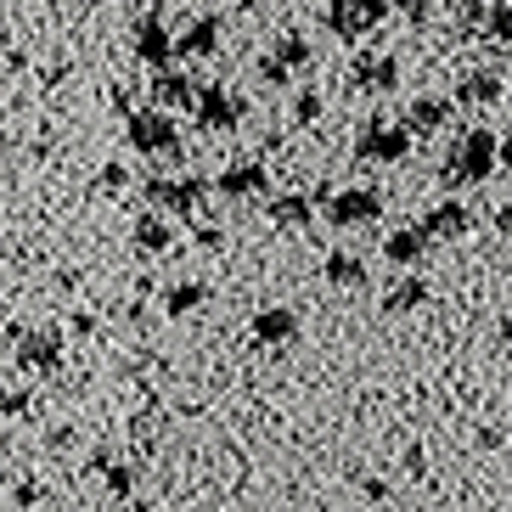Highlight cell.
Masks as SVG:
<instances>
[{
	"label": "cell",
	"mask_w": 512,
	"mask_h": 512,
	"mask_svg": "<svg viewBox=\"0 0 512 512\" xmlns=\"http://www.w3.org/2000/svg\"><path fill=\"white\" fill-rule=\"evenodd\" d=\"M321 107H327V102H321V91H299V96H293V107H287V119H293V124H316Z\"/></svg>",
	"instance_id": "83f0119b"
},
{
	"label": "cell",
	"mask_w": 512,
	"mask_h": 512,
	"mask_svg": "<svg viewBox=\"0 0 512 512\" xmlns=\"http://www.w3.org/2000/svg\"><path fill=\"white\" fill-rule=\"evenodd\" d=\"M389 17V0H327V29L338 40H361Z\"/></svg>",
	"instance_id": "52a82bcc"
},
{
	"label": "cell",
	"mask_w": 512,
	"mask_h": 512,
	"mask_svg": "<svg viewBox=\"0 0 512 512\" xmlns=\"http://www.w3.org/2000/svg\"><path fill=\"white\" fill-rule=\"evenodd\" d=\"M496 164H507V169H512V141H501V147H496Z\"/></svg>",
	"instance_id": "d590c367"
},
{
	"label": "cell",
	"mask_w": 512,
	"mask_h": 512,
	"mask_svg": "<svg viewBox=\"0 0 512 512\" xmlns=\"http://www.w3.org/2000/svg\"><path fill=\"white\" fill-rule=\"evenodd\" d=\"M40 501V484H17V507H34Z\"/></svg>",
	"instance_id": "836d02e7"
},
{
	"label": "cell",
	"mask_w": 512,
	"mask_h": 512,
	"mask_svg": "<svg viewBox=\"0 0 512 512\" xmlns=\"http://www.w3.org/2000/svg\"><path fill=\"white\" fill-rule=\"evenodd\" d=\"M496 147L501 141L484 130V124H473V130H462V136L445 147V164H439V186H451V192H462V186H479L490 169H496Z\"/></svg>",
	"instance_id": "6da1fadb"
},
{
	"label": "cell",
	"mask_w": 512,
	"mask_h": 512,
	"mask_svg": "<svg viewBox=\"0 0 512 512\" xmlns=\"http://www.w3.org/2000/svg\"><path fill=\"white\" fill-rule=\"evenodd\" d=\"M57 361H62V332L57 327L17 332V366H23V372H51Z\"/></svg>",
	"instance_id": "8fae6325"
},
{
	"label": "cell",
	"mask_w": 512,
	"mask_h": 512,
	"mask_svg": "<svg viewBox=\"0 0 512 512\" xmlns=\"http://www.w3.org/2000/svg\"><path fill=\"white\" fill-rule=\"evenodd\" d=\"M287 79H293V74H287V68H282L276 57H259V85H271V91H282Z\"/></svg>",
	"instance_id": "f546056e"
},
{
	"label": "cell",
	"mask_w": 512,
	"mask_h": 512,
	"mask_svg": "<svg viewBox=\"0 0 512 512\" xmlns=\"http://www.w3.org/2000/svg\"><path fill=\"white\" fill-rule=\"evenodd\" d=\"M113 107L119 113H136V91H113Z\"/></svg>",
	"instance_id": "e575fe53"
},
{
	"label": "cell",
	"mask_w": 512,
	"mask_h": 512,
	"mask_svg": "<svg viewBox=\"0 0 512 512\" xmlns=\"http://www.w3.org/2000/svg\"><path fill=\"white\" fill-rule=\"evenodd\" d=\"M501 349L512 355V321H501Z\"/></svg>",
	"instance_id": "8d00e7d4"
},
{
	"label": "cell",
	"mask_w": 512,
	"mask_h": 512,
	"mask_svg": "<svg viewBox=\"0 0 512 512\" xmlns=\"http://www.w3.org/2000/svg\"><path fill=\"white\" fill-rule=\"evenodd\" d=\"M349 85L361 96H389L400 85V62L389 51H361V57L349 62Z\"/></svg>",
	"instance_id": "9c48e42d"
},
{
	"label": "cell",
	"mask_w": 512,
	"mask_h": 512,
	"mask_svg": "<svg viewBox=\"0 0 512 512\" xmlns=\"http://www.w3.org/2000/svg\"><path fill=\"white\" fill-rule=\"evenodd\" d=\"M479 29H484V0H456V34L473 40Z\"/></svg>",
	"instance_id": "4316f807"
},
{
	"label": "cell",
	"mask_w": 512,
	"mask_h": 512,
	"mask_svg": "<svg viewBox=\"0 0 512 512\" xmlns=\"http://www.w3.org/2000/svg\"><path fill=\"white\" fill-rule=\"evenodd\" d=\"M501 102V74L496 68H473L456 79V102L451 107H496Z\"/></svg>",
	"instance_id": "e0dca14e"
},
{
	"label": "cell",
	"mask_w": 512,
	"mask_h": 512,
	"mask_svg": "<svg viewBox=\"0 0 512 512\" xmlns=\"http://www.w3.org/2000/svg\"><path fill=\"white\" fill-rule=\"evenodd\" d=\"M141 197L158 214H197L209 203V175H147Z\"/></svg>",
	"instance_id": "3957f363"
},
{
	"label": "cell",
	"mask_w": 512,
	"mask_h": 512,
	"mask_svg": "<svg viewBox=\"0 0 512 512\" xmlns=\"http://www.w3.org/2000/svg\"><path fill=\"white\" fill-rule=\"evenodd\" d=\"M428 293H434V287L422 282V276H400V282H389V293H383V316H417L422 304H428Z\"/></svg>",
	"instance_id": "d6986e66"
},
{
	"label": "cell",
	"mask_w": 512,
	"mask_h": 512,
	"mask_svg": "<svg viewBox=\"0 0 512 512\" xmlns=\"http://www.w3.org/2000/svg\"><path fill=\"white\" fill-rule=\"evenodd\" d=\"M310 220H316V197H310V192H282V197H271V226L304 231Z\"/></svg>",
	"instance_id": "ffe728a7"
},
{
	"label": "cell",
	"mask_w": 512,
	"mask_h": 512,
	"mask_svg": "<svg viewBox=\"0 0 512 512\" xmlns=\"http://www.w3.org/2000/svg\"><path fill=\"white\" fill-rule=\"evenodd\" d=\"M400 124H406L411 136H439V130L451 124V102H445V96H411Z\"/></svg>",
	"instance_id": "2e32d148"
},
{
	"label": "cell",
	"mask_w": 512,
	"mask_h": 512,
	"mask_svg": "<svg viewBox=\"0 0 512 512\" xmlns=\"http://www.w3.org/2000/svg\"><path fill=\"white\" fill-rule=\"evenodd\" d=\"M169 242H175V231H169V220H164L158 209H147V214L136 220V248H141V254H164Z\"/></svg>",
	"instance_id": "7402d4cb"
},
{
	"label": "cell",
	"mask_w": 512,
	"mask_h": 512,
	"mask_svg": "<svg viewBox=\"0 0 512 512\" xmlns=\"http://www.w3.org/2000/svg\"><path fill=\"white\" fill-rule=\"evenodd\" d=\"M124 181H130V175H124L119 164H107V169H102V192H107V197H119V192H124Z\"/></svg>",
	"instance_id": "1f68e13d"
},
{
	"label": "cell",
	"mask_w": 512,
	"mask_h": 512,
	"mask_svg": "<svg viewBox=\"0 0 512 512\" xmlns=\"http://www.w3.org/2000/svg\"><path fill=\"white\" fill-rule=\"evenodd\" d=\"M91 473H102L113 496H130V490H136V473H130V467H107V456H96V462H91Z\"/></svg>",
	"instance_id": "484cf974"
},
{
	"label": "cell",
	"mask_w": 512,
	"mask_h": 512,
	"mask_svg": "<svg viewBox=\"0 0 512 512\" xmlns=\"http://www.w3.org/2000/svg\"><path fill=\"white\" fill-rule=\"evenodd\" d=\"M417 226L434 242H451V237H467V231H473V209H467L462 197H445V203H428V214H422Z\"/></svg>",
	"instance_id": "4fadbf2b"
},
{
	"label": "cell",
	"mask_w": 512,
	"mask_h": 512,
	"mask_svg": "<svg viewBox=\"0 0 512 512\" xmlns=\"http://www.w3.org/2000/svg\"><path fill=\"white\" fill-rule=\"evenodd\" d=\"M321 276H327L332 287H361V282H366V265H361V254H344V248H332V254L321 259Z\"/></svg>",
	"instance_id": "44dd1931"
},
{
	"label": "cell",
	"mask_w": 512,
	"mask_h": 512,
	"mask_svg": "<svg viewBox=\"0 0 512 512\" xmlns=\"http://www.w3.org/2000/svg\"><path fill=\"white\" fill-rule=\"evenodd\" d=\"M484 40H496V46H512V0H496V6H484Z\"/></svg>",
	"instance_id": "d4e9b609"
},
{
	"label": "cell",
	"mask_w": 512,
	"mask_h": 512,
	"mask_svg": "<svg viewBox=\"0 0 512 512\" xmlns=\"http://www.w3.org/2000/svg\"><path fill=\"white\" fill-rule=\"evenodd\" d=\"M197 304H209V282H175L164 293V316L181 321V316H192Z\"/></svg>",
	"instance_id": "cb8c5ba5"
},
{
	"label": "cell",
	"mask_w": 512,
	"mask_h": 512,
	"mask_svg": "<svg viewBox=\"0 0 512 512\" xmlns=\"http://www.w3.org/2000/svg\"><path fill=\"white\" fill-rule=\"evenodd\" d=\"M197 248H220V226H197Z\"/></svg>",
	"instance_id": "d6a6232c"
},
{
	"label": "cell",
	"mask_w": 512,
	"mask_h": 512,
	"mask_svg": "<svg viewBox=\"0 0 512 512\" xmlns=\"http://www.w3.org/2000/svg\"><path fill=\"white\" fill-rule=\"evenodd\" d=\"M192 113H197V130H203V136H226V130H237V124L248 119V102H242L231 85H209V91L192 96Z\"/></svg>",
	"instance_id": "277c9868"
},
{
	"label": "cell",
	"mask_w": 512,
	"mask_h": 512,
	"mask_svg": "<svg viewBox=\"0 0 512 512\" xmlns=\"http://www.w3.org/2000/svg\"><path fill=\"white\" fill-rule=\"evenodd\" d=\"M428 248H434V237L422 226H400V231H389L383 237V259L389 265H400V271H417L422 259H428Z\"/></svg>",
	"instance_id": "5bb4252c"
},
{
	"label": "cell",
	"mask_w": 512,
	"mask_h": 512,
	"mask_svg": "<svg viewBox=\"0 0 512 512\" xmlns=\"http://www.w3.org/2000/svg\"><path fill=\"white\" fill-rule=\"evenodd\" d=\"M192 96H197V79L181 74L175 62H169V68H152V85H147V102H152V107L181 113V107H192Z\"/></svg>",
	"instance_id": "7c38bea8"
},
{
	"label": "cell",
	"mask_w": 512,
	"mask_h": 512,
	"mask_svg": "<svg viewBox=\"0 0 512 512\" xmlns=\"http://www.w3.org/2000/svg\"><path fill=\"white\" fill-rule=\"evenodd\" d=\"M124 141H130L141 158H158V164H181V158H186L181 124L169 119L164 107H136V113H130V130H124Z\"/></svg>",
	"instance_id": "7a4b0ae2"
},
{
	"label": "cell",
	"mask_w": 512,
	"mask_h": 512,
	"mask_svg": "<svg viewBox=\"0 0 512 512\" xmlns=\"http://www.w3.org/2000/svg\"><path fill=\"white\" fill-rule=\"evenodd\" d=\"M136 57L147 62V68H169V62H175V34L164 29V12L136 17Z\"/></svg>",
	"instance_id": "30bf717a"
},
{
	"label": "cell",
	"mask_w": 512,
	"mask_h": 512,
	"mask_svg": "<svg viewBox=\"0 0 512 512\" xmlns=\"http://www.w3.org/2000/svg\"><path fill=\"white\" fill-rule=\"evenodd\" d=\"M214 192L231 197V203H248V197H265L271 192V169L259 164V158H237L214 175Z\"/></svg>",
	"instance_id": "ba28073f"
},
{
	"label": "cell",
	"mask_w": 512,
	"mask_h": 512,
	"mask_svg": "<svg viewBox=\"0 0 512 512\" xmlns=\"http://www.w3.org/2000/svg\"><path fill=\"white\" fill-rule=\"evenodd\" d=\"M406 152H411V130L406 124H389L383 113L366 119L361 136H355V158H361V164H400Z\"/></svg>",
	"instance_id": "5b68a950"
},
{
	"label": "cell",
	"mask_w": 512,
	"mask_h": 512,
	"mask_svg": "<svg viewBox=\"0 0 512 512\" xmlns=\"http://www.w3.org/2000/svg\"><path fill=\"white\" fill-rule=\"evenodd\" d=\"M276 62H282L287 74H304V68H316V46L304 40V34H282L276 40V51H271Z\"/></svg>",
	"instance_id": "603a6c76"
},
{
	"label": "cell",
	"mask_w": 512,
	"mask_h": 512,
	"mask_svg": "<svg viewBox=\"0 0 512 512\" xmlns=\"http://www.w3.org/2000/svg\"><path fill=\"white\" fill-rule=\"evenodd\" d=\"M321 203H327V220L338 231L349 226H377L383 220V192L377 186H344V192H321Z\"/></svg>",
	"instance_id": "8992f818"
},
{
	"label": "cell",
	"mask_w": 512,
	"mask_h": 512,
	"mask_svg": "<svg viewBox=\"0 0 512 512\" xmlns=\"http://www.w3.org/2000/svg\"><path fill=\"white\" fill-rule=\"evenodd\" d=\"M507 107H512V91H507Z\"/></svg>",
	"instance_id": "74e56055"
},
{
	"label": "cell",
	"mask_w": 512,
	"mask_h": 512,
	"mask_svg": "<svg viewBox=\"0 0 512 512\" xmlns=\"http://www.w3.org/2000/svg\"><path fill=\"white\" fill-rule=\"evenodd\" d=\"M389 12H406L411 29H428V17H434V0H389Z\"/></svg>",
	"instance_id": "f1b7e54d"
},
{
	"label": "cell",
	"mask_w": 512,
	"mask_h": 512,
	"mask_svg": "<svg viewBox=\"0 0 512 512\" xmlns=\"http://www.w3.org/2000/svg\"><path fill=\"white\" fill-rule=\"evenodd\" d=\"M220 51V17L214 12H197L192 23H186L181 34H175V57H214Z\"/></svg>",
	"instance_id": "9a60e30c"
},
{
	"label": "cell",
	"mask_w": 512,
	"mask_h": 512,
	"mask_svg": "<svg viewBox=\"0 0 512 512\" xmlns=\"http://www.w3.org/2000/svg\"><path fill=\"white\" fill-rule=\"evenodd\" d=\"M29 411V389H0V417H17Z\"/></svg>",
	"instance_id": "4dcf8cb0"
},
{
	"label": "cell",
	"mask_w": 512,
	"mask_h": 512,
	"mask_svg": "<svg viewBox=\"0 0 512 512\" xmlns=\"http://www.w3.org/2000/svg\"><path fill=\"white\" fill-rule=\"evenodd\" d=\"M293 338H299V310H282V304L254 310V344H293Z\"/></svg>",
	"instance_id": "ac0fdd59"
}]
</instances>
